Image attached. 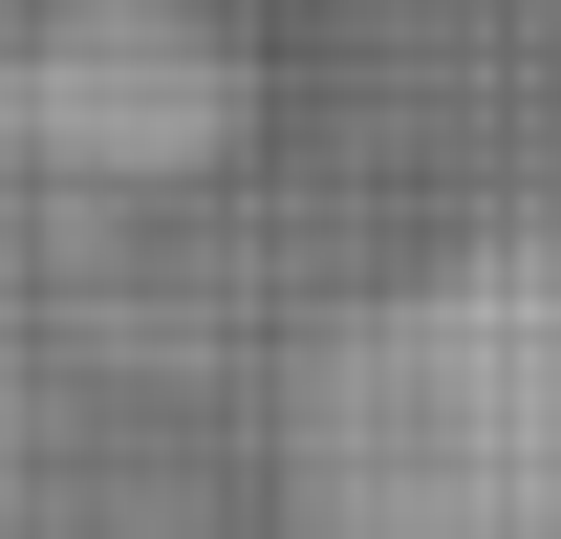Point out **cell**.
I'll list each match as a JSON object with an SVG mask.
<instances>
[{
  "label": "cell",
  "instance_id": "1",
  "mask_svg": "<svg viewBox=\"0 0 561 539\" xmlns=\"http://www.w3.org/2000/svg\"><path fill=\"white\" fill-rule=\"evenodd\" d=\"M302 539H561V238H496L324 345Z\"/></svg>",
  "mask_w": 561,
  "mask_h": 539
}]
</instances>
